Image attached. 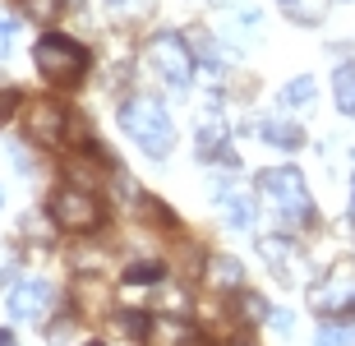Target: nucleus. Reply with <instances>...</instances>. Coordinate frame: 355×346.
<instances>
[{"instance_id": "f257e3e1", "label": "nucleus", "mask_w": 355, "mask_h": 346, "mask_svg": "<svg viewBox=\"0 0 355 346\" xmlns=\"http://www.w3.org/2000/svg\"><path fill=\"white\" fill-rule=\"evenodd\" d=\"M259 194L272 208V217L286 231H300L314 222V203H309V189H304V175L295 166H272V171L259 175Z\"/></svg>"}, {"instance_id": "f03ea898", "label": "nucleus", "mask_w": 355, "mask_h": 346, "mask_svg": "<svg viewBox=\"0 0 355 346\" xmlns=\"http://www.w3.org/2000/svg\"><path fill=\"white\" fill-rule=\"evenodd\" d=\"M120 130L130 134L148 157H166L175 144V125L157 97H130V102H120Z\"/></svg>"}, {"instance_id": "7ed1b4c3", "label": "nucleus", "mask_w": 355, "mask_h": 346, "mask_svg": "<svg viewBox=\"0 0 355 346\" xmlns=\"http://www.w3.org/2000/svg\"><path fill=\"white\" fill-rule=\"evenodd\" d=\"M33 60H37L42 79H51L55 88L79 83L83 69H88V51H83L74 37H60V33H46V37L33 46Z\"/></svg>"}, {"instance_id": "20e7f679", "label": "nucleus", "mask_w": 355, "mask_h": 346, "mask_svg": "<svg viewBox=\"0 0 355 346\" xmlns=\"http://www.w3.org/2000/svg\"><path fill=\"white\" fill-rule=\"evenodd\" d=\"M148 65L171 88H189V79H194V51H189V42L180 33H157L148 42Z\"/></svg>"}, {"instance_id": "39448f33", "label": "nucleus", "mask_w": 355, "mask_h": 346, "mask_svg": "<svg viewBox=\"0 0 355 346\" xmlns=\"http://www.w3.org/2000/svg\"><path fill=\"white\" fill-rule=\"evenodd\" d=\"M309 305L318 314H355V263L342 259L323 273V282H314L309 291Z\"/></svg>"}, {"instance_id": "423d86ee", "label": "nucleus", "mask_w": 355, "mask_h": 346, "mask_svg": "<svg viewBox=\"0 0 355 346\" xmlns=\"http://www.w3.org/2000/svg\"><path fill=\"white\" fill-rule=\"evenodd\" d=\"M51 217L65 231H92L97 222H102V203L92 199L88 189H60V194L51 199Z\"/></svg>"}, {"instance_id": "0eeeda50", "label": "nucleus", "mask_w": 355, "mask_h": 346, "mask_svg": "<svg viewBox=\"0 0 355 346\" xmlns=\"http://www.w3.org/2000/svg\"><path fill=\"white\" fill-rule=\"evenodd\" d=\"M51 300H55L51 282L28 277V282H19V286L5 295V309H10V319H19V323H37V319H46Z\"/></svg>"}, {"instance_id": "6e6552de", "label": "nucleus", "mask_w": 355, "mask_h": 346, "mask_svg": "<svg viewBox=\"0 0 355 346\" xmlns=\"http://www.w3.org/2000/svg\"><path fill=\"white\" fill-rule=\"evenodd\" d=\"M65 107H55V102H33V107L24 111V130L28 139H37V144L55 148L60 139H65Z\"/></svg>"}, {"instance_id": "1a4fd4ad", "label": "nucleus", "mask_w": 355, "mask_h": 346, "mask_svg": "<svg viewBox=\"0 0 355 346\" xmlns=\"http://www.w3.org/2000/svg\"><path fill=\"white\" fill-rule=\"evenodd\" d=\"M259 250H263V259L272 263V273H277V277H286V282L295 277L291 259H300V254H295V245H291V240H272V236H268L263 245H259Z\"/></svg>"}, {"instance_id": "9d476101", "label": "nucleus", "mask_w": 355, "mask_h": 346, "mask_svg": "<svg viewBox=\"0 0 355 346\" xmlns=\"http://www.w3.org/2000/svg\"><path fill=\"white\" fill-rule=\"evenodd\" d=\"M263 139L268 144H277V148H286V153H295V148L304 144V130L295 125V120H263Z\"/></svg>"}, {"instance_id": "9b49d317", "label": "nucleus", "mask_w": 355, "mask_h": 346, "mask_svg": "<svg viewBox=\"0 0 355 346\" xmlns=\"http://www.w3.org/2000/svg\"><path fill=\"white\" fill-rule=\"evenodd\" d=\"M148 337H153L157 346H189L194 342V328H189L184 319H157Z\"/></svg>"}, {"instance_id": "f8f14e48", "label": "nucleus", "mask_w": 355, "mask_h": 346, "mask_svg": "<svg viewBox=\"0 0 355 346\" xmlns=\"http://www.w3.org/2000/svg\"><path fill=\"white\" fill-rule=\"evenodd\" d=\"M277 5L291 24H323V14H328V0H277Z\"/></svg>"}, {"instance_id": "ddd939ff", "label": "nucleus", "mask_w": 355, "mask_h": 346, "mask_svg": "<svg viewBox=\"0 0 355 346\" xmlns=\"http://www.w3.org/2000/svg\"><path fill=\"white\" fill-rule=\"evenodd\" d=\"M332 93H337V107H342L346 116H355V60L332 74Z\"/></svg>"}, {"instance_id": "4468645a", "label": "nucleus", "mask_w": 355, "mask_h": 346, "mask_svg": "<svg viewBox=\"0 0 355 346\" xmlns=\"http://www.w3.org/2000/svg\"><path fill=\"white\" fill-rule=\"evenodd\" d=\"M106 14L116 24H139V19L153 14V0H106Z\"/></svg>"}, {"instance_id": "2eb2a0df", "label": "nucleus", "mask_w": 355, "mask_h": 346, "mask_svg": "<svg viewBox=\"0 0 355 346\" xmlns=\"http://www.w3.org/2000/svg\"><path fill=\"white\" fill-rule=\"evenodd\" d=\"M314 346H355V328H346V323H328V328H318Z\"/></svg>"}, {"instance_id": "dca6fc26", "label": "nucleus", "mask_w": 355, "mask_h": 346, "mask_svg": "<svg viewBox=\"0 0 355 346\" xmlns=\"http://www.w3.org/2000/svg\"><path fill=\"white\" fill-rule=\"evenodd\" d=\"M282 102H286V107H300V102H314V79L304 74V79L286 83V88H282Z\"/></svg>"}, {"instance_id": "f3484780", "label": "nucleus", "mask_w": 355, "mask_h": 346, "mask_svg": "<svg viewBox=\"0 0 355 346\" xmlns=\"http://www.w3.org/2000/svg\"><path fill=\"white\" fill-rule=\"evenodd\" d=\"M162 277V263L148 259V263H130L125 268V286H139V282H157Z\"/></svg>"}, {"instance_id": "a211bd4d", "label": "nucleus", "mask_w": 355, "mask_h": 346, "mask_svg": "<svg viewBox=\"0 0 355 346\" xmlns=\"http://www.w3.org/2000/svg\"><path fill=\"white\" fill-rule=\"evenodd\" d=\"M226 222L236 231H245L254 222V208H250V199H226Z\"/></svg>"}, {"instance_id": "6ab92c4d", "label": "nucleus", "mask_w": 355, "mask_h": 346, "mask_svg": "<svg viewBox=\"0 0 355 346\" xmlns=\"http://www.w3.org/2000/svg\"><path fill=\"white\" fill-rule=\"evenodd\" d=\"M79 305L92 309V314H97V309H106V286H97V282H92V286H83V282H79Z\"/></svg>"}, {"instance_id": "aec40b11", "label": "nucleus", "mask_w": 355, "mask_h": 346, "mask_svg": "<svg viewBox=\"0 0 355 346\" xmlns=\"http://www.w3.org/2000/svg\"><path fill=\"white\" fill-rule=\"evenodd\" d=\"M120 328H125V337H148L153 333V319L148 314H120Z\"/></svg>"}, {"instance_id": "412c9836", "label": "nucleus", "mask_w": 355, "mask_h": 346, "mask_svg": "<svg viewBox=\"0 0 355 346\" xmlns=\"http://www.w3.org/2000/svg\"><path fill=\"white\" fill-rule=\"evenodd\" d=\"M55 14H60V0H28V19H37V24H51Z\"/></svg>"}, {"instance_id": "4be33fe9", "label": "nucleus", "mask_w": 355, "mask_h": 346, "mask_svg": "<svg viewBox=\"0 0 355 346\" xmlns=\"http://www.w3.org/2000/svg\"><path fill=\"white\" fill-rule=\"evenodd\" d=\"M240 277H245V268H240L236 259H217V282H222V286H236Z\"/></svg>"}, {"instance_id": "5701e85b", "label": "nucleus", "mask_w": 355, "mask_h": 346, "mask_svg": "<svg viewBox=\"0 0 355 346\" xmlns=\"http://www.w3.org/2000/svg\"><path fill=\"white\" fill-rule=\"evenodd\" d=\"M74 333H79V323H74V319H60L51 328V342L55 346H74Z\"/></svg>"}, {"instance_id": "b1692460", "label": "nucleus", "mask_w": 355, "mask_h": 346, "mask_svg": "<svg viewBox=\"0 0 355 346\" xmlns=\"http://www.w3.org/2000/svg\"><path fill=\"white\" fill-rule=\"evenodd\" d=\"M10 51H14V19L0 14V55H10Z\"/></svg>"}, {"instance_id": "393cba45", "label": "nucleus", "mask_w": 355, "mask_h": 346, "mask_svg": "<svg viewBox=\"0 0 355 346\" xmlns=\"http://www.w3.org/2000/svg\"><path fill=\"white\" fill-rule=\"evenodd\" d=\"M14 102H19V97H14V88H0V125H5V120H10Z\"/></svg>"}, {"instance_id": "a878e982", "label": "nucleus", "mask_w": 355, "mask_h": 346, "mask_svg": "<svg viewBox=\"0 0 355 346\" xmlns=\"http://www.w3.org/2000/svg\"><path fill=\"white\" fill-rule=\"evenodd\" d=\"M272 328H277V333H291V314H286V309H277V314H272Z\"/></svg>"}, {"instance_id": "bb28decb", "label": "nucleus", "mask_w": 355, "mask_h": 346, "mask_svg": "<svg viewBox=\"0 0 355 346\" xmlns=\"http://www.w3.org/2000/svg\"><path fill=\"white\" fill-rule=\"evenodd\" d=\"M0 346H14V333H10V328H0Z\"/></svg>"}, {"instance_id": "cd10ccee", "label": "nucleus", "mask_w": 355, "mask_h": 346, "mask_svg": "<svg viewBox=\"0 0 355 346\" xmlns=\"http://www.w3.org/2000/svg\"><path fill=\"white\" fill-rule=\"evenodd\" d=\"M10 263H14V259H10L5 250H0V277H5V268H10Z\"/></svg>"}, {"instance_id": "c85d7f7f", "label": "nucleus", "mask_w": 355, "mask_h": 346, "mask_svg": "<svg viewBox=\"0 0 355 346\" xmlns=\"http://www.w3.org/2000/svg\"><path fill=\"white\" fill-rule=\"evenodd\" d=\"M351 217H355V180H351Z\"/></svg>"}, {"instance_id": "c756f323", "label": "nucleus", "mask_w": 355, "mask_h": 346, "mask_svg": "<svg viewBox=\"0 0 355 346\" xmlns=\"http://www.w3.org/2000/svg\"><path fill=\"white\" fill-rule=\"evenodd\" d=\"M231 346H254V342H245V337H236V342H231Z\"/></svg>"}, {"instance_id": "7c9ffc66", "label": "nucleus", "mask_w": 355, "mask_h": 346, "mask_svg": "<svg viewBox=\"0 0 355 346\" xmlns=\"http://www.w3.org/2000/svg\"><path fill=\"white\" fill-rule=\"evenodd\" d=\"M208 5H222V0H208Z\"/></svg>"}, {"instance_id": "2f4dec72", "label": "nucleus", "mask_w": 355, "mask_h": 346, "mask_svg": "<svg viewBox=\"0 0 355 346\" xmlns=\"http://www.w3.org/2000/svg\"><path fill=\"white\" fill-rule=\"evenodd\" d=\"M0 203H5V194H0Z\"/></svg>"}]
</instances>
